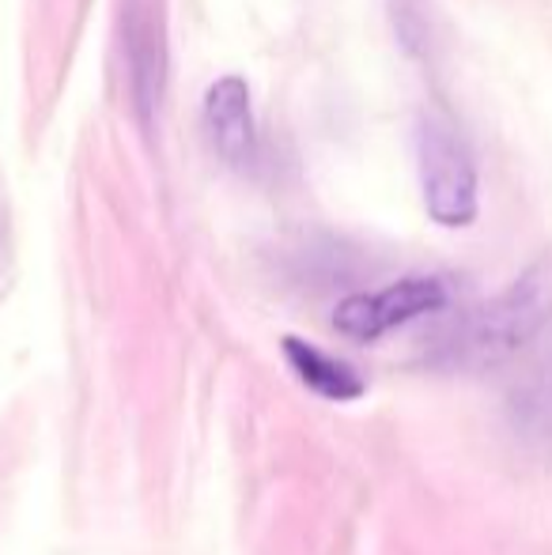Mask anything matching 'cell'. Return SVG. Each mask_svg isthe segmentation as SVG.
I'll return each instance as SVG.
<instances>
[{"label": "cell", "instance_id": "obj_5", "mask_svg": "<svg viewBox=\"0 0 552 555\" xmlns=\"http://www.w3.org/2000/svg\"><path fill=\"white\" fill-rule=\"evenodd\" d=\"M126 61L137 111L140 117H152L159 111L163 80H167V38L155 8L144 0H133L126 12Z\"/></svg>", "mask_w": 552, "mask_h": 555}, {"label": "cell", "instance_id": "obj_3", "mask_svg": "<svg viewBox=\"0 0 552 555\" xmlns=\"http://www.w3.org/2000/svg\"><path fill=\"white\" fill-rule=\"evenodd\" d=\"M450 302V287L439 276H406L398 284H386L378 292L348 295L337 310H333V325L345 333L348 340L375 344L386 333L401 330V325L427 318Z\"/></svg>", "mask_w": 552, "mask_h": 555}, {"label": "cell", "instance_id": "obj_4", "mask_svg": "<svg viewBox=\"0 0 552 555\" xmlns=\"http://www.w3.org/2000/svg\"><path fill=\"white\" fill-rule=\"evenodd\" d=\"M205 129L213 147L231 167H254L258 125H254V99L243 76H223L205 91Z\"/></svg>", "mask_w": 552, "mask_h": 555}, {"label": "cell", "instance_id": "obj_2", "mask_svg": "<svg viewBox=\"0 0 552 555\" xmlns=\"http://www.w3.org/2000/svg\"><path fill=\"white\" fill-rule=\"evenodd\" d=\"M416 170L424 208L439 227H470L477 220V163L442 114H420L416 121Z\"/></svg>", "mask_w": 552, "mask_h": 555}, {"label": "cell", "instance_id": "obj_7", "mask_svg": "<svg viewBox=\"0 0 552 555\" xmlns=\"http://www.w3.org/2000/svg\"><path fill=\"white\" fill-rule=\"evenodd\" d=\"M284 359L287 366L295 371V378L318 393L322 401L333 404H348V401H360L368 382L345 363V359L330 356V351L314 348V344L299 340V336H284Z\"/></svg>", "mask_w": 552, "mask_h": 555}, {"label": "cell", "instance_id": "obj_6", "mask_svg": "<svg viewBox=\"0 0 552 555\" xmlns=\"http://www.w3.org/2000/svg\"><path fill=\"white\" fill-rule=\"evenodd\" d=\"M503 416L518 450L538 461H552V348L518 378Z\"/></svg>", "mask_w": 552, "mask_h": 555}, {"label": "cell", "instance_id": "obj_1", "mask_svg": "<svg viewBox=\"0 0 552 555\" xmlns=\"http://www.w3.org/2000/svg\"><path fill=\"white\" fill-rule=\"evenodd\" d=\"M552 322V257L534 261L496 299L447 325L427 348V366L447 374H480L508 363Z\"/></svg>", "mask_w": 552, "mask_h": 555}]
</instances>
